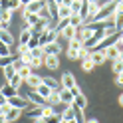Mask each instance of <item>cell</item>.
<instances>
[{"instance_id":"cell-24","label":"cell","mask_w":123,"mask_h":123,"mask_svg":"<svg viewBox=\"0 0 123 123\" xmlns=\"http://www.w3.org/2000/svg\"><path fill=\"white\" fill-rule=\"evenodd\" d=\"M42 83H46V86H48L50 89H60V87H62V83H60V81H56L54 78H42Z\"/></svg>"},{"instance_id":"cell-9","label":"cell","mask_w":123,"mask_h":123,"mask_svg":"<svg viewBox=\"0 0 123 123\" xmlns=\"http://www.w3.org/2000/svg\"><path fill=\"white\" fill-rule=\"evenodd\" d=\"M60 101L64 105H72L74 103V93L70 89H66V87H60Z\"/></svg>"},{"instance_id":"cell-21","label":"cell","mask_w":123,"mask_h":123,"mask_svg":"<svg viewBox=\"0 0 123 123\" xmlns=\"http://www.w3.org/2000/svg\"><path fill=\"white\" fill-rule=\"evenodd\" d=\"M74 117H75V109H74L72 105H68L66 109H64V113H62V121H72Z\"/></svg>"},{"instance_id":"cell-44","label":"cell","mask_w":123,"mask_h":123,"mask_svg":"<svg viewBox=\"0 0 123 123\" xmlns=\"http://www.w3.org/2000/svg\"><path fill=\"white\" fill-rule=\"evenodd\" d=\"M81 2H83V0H81ZM81 2H75V0L72 2V6H70V10H72V14H80V8H81Z\"/></svg>"},{"instance_id":"cell-45","label":"cell","mask_w":123,"mask_h":123,"mask_svg":"<svg viewBox=\"0 0 123 123\" xmlns=\"http://www.w3.org/2000/svg\"><path fill=\"white\" fill-rule=\"evenodd\" d=\"M78 56H80V50H75V48H68V58L78 60Z\"/></svg>"},{"instance_id":"cell-54","label":"cell","mask_w":123,"mask_h":123,"mask_svg":"<svg viewBox=\"0 0 123 123\" xmlns=\"http://www.w3.org/2000/svg\"><path fill=\"white\" fill-rule=\"evenodd\" d=\"M119 42H121V44H123V32H121V34H119Z\"/></svg>"},{"instance_id":"cell-48","label":"cell","mask_w":123,"mask_h":123,"mask_svg":"<svg viewBox=\"0 0 123 123\" xmlns=\"http://www.w3.org/2000/svg\"><path fill=\"white\" fill-rule=\"evenodd\" d=\"M115 81H117L119 86H123V72H121V74H117V78H115Z\"/></svg>"},{"instance_id":"cell-47","label":"cell","mask_w":123,"mask_h":123,"mask_svg":"<svg viewBox=\"0 0 123 123\" xmlns=\"http://www.w3.org/2000/svg\"><path fill=\"white\" fill-rule=\"evenodd\" d=\"M70 91H72V93H74V97H75V95H80V93H81V91H80V86H75V87H72Z\"/></svg>"},{"instance_id":"cell-20","label":"cell","mask_w":123,"mask_h":123,"mask_svg":"<svg viewBox=\"0 0 123 123\" xmlns=\"http://www.w3.org/2000/svg\"><path fill=\"white\" fill-rule=\"evenodd\" d=\"M30 38H32V30H30V26H28V28H24L20 32V46H28Z\"/></svg>"},{"instance_id":"cell-29","label":"cell","mask_w":123,"mask_h":123,"mask_svg":"<svg viewBox=\"0 0 123 123\" xmlns=\"http://www.w3.org/2000/svg\"><path fill=\"white\" fill-rule=\"evenodd\" d=\"M68 26H70V18H62V20L58 22V26L54 28V30H56L58 34H62V32H64V30H66Z\"/></svg>"},{"instance_id":"cell-18","label":"cell","mask_w":123,"mask_h":123,"mask_svg":"<svg viewBox=\"0 0 123 123\" xmlns=\"http://www.w3.org/2000/svg\"><path fill=\"white\" fill-rule=\"evenodd\" d=\"M103 52H105V58H107V60H111V62L119 58V50L115 48V44H113V46H109V48H105Z\"/></svg>"},{"instance_id":"cell-46","label":"cell","mask_w":123,"mask_h":123,"mask_svg":"<svg viewBox=\"0 0 123 123\" xmlns=\"http://www.w3.org/2000/svg\"><path fill=\"white\" fill-rule=\"evenodd\" d=\"M6 111H8V103H6V105H0V117H4Z\"/></svg>"},{"instance_id":"cell-35","label":"cell","mask_w":123,"mask_h":123,"mask_svg":"<svg viewBox=\"0 0 123 123\" xmlns=\"http://www.w3.org/2000/svg\"><path fill=\"white\" fill-rule=\"evenodd\" d=\"M0 56H12V50H10V46L0 40Z\"/></svg>"},{"instance_id":"cell-37","label":"cell","mask_w":123,"mask_h":123,"mask_svg":"<svg viewBox=\"0 0 123 123\" xmlns=\"http://www.w3.org/2000/svg\"><path fill=\"white\" fill-rule=\"evenodd\" d=\"M111 68H113V74H115V75L121 74V72H123V62H121L119 58H117V60H113V66H111Z\"/></svg>"},{"instance_id":"cell-43","label":"cell","mask_w":123,"mask_h":123,"mask_svg":"<svg viewBox=\"0 0 123 123\" xmlns=\"http://www.w3.org/2000/svg\"><path fill=\"white\" fill-rule=\"evenodd\" d=\"M52 113H54V107H52V105H44V109H42V117L46 119V117H50Z\"/></svg>"},{"instance_id":"cell-57","label":"cell","mask_w":123,"mask_h":123,"mask_svg":"<svg viewBox=\"0 0 123 123\" xmlns=\"http://www.w3.org/2000/svg\"><path fill=\"white\" fill-rule=\"evenodd\" d=\"M62 123H75V119H72V121H62Z\"/></svg>"},{"instance_id":"cell-38","label":"cell","mask_w":123,"mask_h":123,"mask_svg":"<svg viewBox=\"0 0 123 123\" xmlns=\"http://www.w3.org/2000/svg\"><path fill=\"white\" fill-rule=\"evenodd\" d=\"M46 123H62V113H52L50 117H46Z\"/></svg>"},{"instance_id":"cell-41","label":"cell","mask_w":123,"mask_h":123,"mask_svg":"<svg viewBox=\"0 0 123 123\" xmlns=\"http://www.w3.org/2000/svg\"><path fill=\"white\" fill-rule=\"evenodd\" d=\"M38 16L44 18V20H50V10H48V6H42L40 12H38Z\"/></svg>"},{"instance_id":"cell-16","label":"cell","mask_w":123,"mask_h":123,"mask_svg":"<svg viewBox=\"0 0 123 123\" xmlns=\"http://www.w3.org/2000/svg\"><path fill=\"white\" fill-rule=\"evenodd\" d=\"M24 20H26V24L30 26V28H34L38 22H40L42 18L38 16V14H30V12H24Z\"/></svg>"},{"instance_id":"cell-19","label":"cell","mask_w":123,"mask_h":123,"mask_svg":"<svg viewBox=\"0 0 123 123\" xmlns=\"http://www.w3.org/2000/svg\"><path fill=\"white\" fill-rule=\"evenodd\" d=\"M0 93H2L4 97L18 95V93H16V87H14V86H10V83H6V86H2V87H0Z\"/></svg>"},{"instance_id":"cell-33","label":"cell","mask_w":123,"mask_h":123,"mask_svg":"<svg viewBox=\"0 0 123 123\" xmlns=\"http://www.w3.org/2000/svg\"><path fill=\"white\" fill-rule=\"evenodd\" d=\"M72 16V10H70V6H60V10H58V18H70Z\"/></svg>"},{"instance_id":"cell-39","label":"cell","mask_w":123,"mask_h":123,"mask_svg":"<svg viewBox=\"0 0 123 123\" xmlns=\"http://www.w3.org/2000/svg\"><path fill=\"white\" fill-rule=\"evenodd\" d=\"M30 54H32V58H38V60H44V50L42 48H34V50H30Z\"/></svg>"},{"instance_id":"cell-51","label":"cell","mask_w":123,"mask_h":123,"mask_svg":"<svg viewBox=\"0 0 123 123\" xmlns=\"http://www.w3.org/2000/svg\"><path fill=\"white\" fill-rule=\"evenodd\" d=\"M30 2H32V0H20V4H24V6H28Z\"/></svg>"},{"instance_id":"cell-10","label":"cell","mask_w":123,"mask_h":123,"mask_svg":"<svg viewBox=\"0 0 123 123\" xmlns=\"http://www.w3.org/2000/svg\"><path fill=\"white\" fill-rule=\"evenodd\" d=\"M42 6H46V0H32V2H30V4L26 6V10H24V12H30V14H38Z\"/></svg>"},{"instance_id":"cell-30","label":"cell","mask_w":123,"mask_h":123,"mask_svg":"<svg viewBox=\"0 0 123 123\" xmlns=\"http://www.w3.org/2000/svg\"><path fill=\"white\" fill-rule=\"evenodd\" d=\"M2 70H4V75H6V80H8V81L14 78V75H16V68H14V64H10V66L2 68Z\"/></svg>"},{"instance_id":"cell-34","label":"cell","mask_w":123,"mask_h":123,"mask_svg":"<svg viewBox=\"0 0 123 123\" xmlns=\"http://www.w3.org/2000/svg\"><path fill=\"white\" fill-rule=\"evenodd\" d=\"M16 62V58L14 56H0V68H6V66H10Z\"/></svg>"},{"instance_id":"cell-11","label":"cell","mask_w":123,"mask_h":123,"mask_svg":"<svg viewBox=\"0 0 123 123\" xmlns=\"http://www.w3.org/2000/svg\"><path fill=\"white\" fill-rule=\"evenodd\" d=\"M44 54L46 56H58L60 54V50H62V46L58 44V42H54V44H48V46H44Z\"/></svg>"},{"instance_id":"cell-27","label":"cell","mask_w":123,"mask_h":123,"mask_svg":"<svg viewBox=\"0 0 123 123\" xmlns=\"http://www.w3.org/2000/svg\"><path fill=\"white\" fill-rule=\"evenodd\" d=\"M16 72H18V75H20V78H22V80H26V78H28V75H30V74H32V68H30V66H24V64H22V66L18 68V70H16Z\"/></svg>"},{"instance_id":"cell-13","label":"cell","mask_w":123,"mask_h":123,"mask_svg":"<svg viewBox=\"0 0 123 123\" xmlns=\"http://www.w3.org/2000/svg\"><path fill=\"white\" fill-rule=\"evenodd\" d=\"M86 105H87V99H86L83 93H80V95L74 97V103H72L74 109H86Z\"/></svg>"},{"instance_id":"cell-25","label":"cell","mask_w":123,"mask_h":123,"mask_svg":"<svg viewBox=\"0 0 123 123\" xmlns=\"http://www.w3.org/2000/svg\"><path fill=\"white\" fill-rule=\"evenodd\" d=\"M81 68H83V70H86V72H91V70H93V68H95L93 60H91V54H89L87 58H83V60H81Z\"/></svg>"},{"instance_id":"cell-40","label":"cell","mask_w":123,"mask_h":123,"mask_svg":"<svg viewBox=\"0 0 123 123\" xmlns=\"http://www.w3.org/2000/svg\"><path fill=\"white\" fill-rule=\"evenodd\" d=\"M22 81H24V80H22V78H20V75H18V72H16V75H14V78H12V80H10L8 83H10V86H14V87H16V89H18Z\"/></svg>"},{"instance_id":"cell-52","label":"cell","mask_w":123,"mask_h":123,"mask_svg":"<svg viewBox=\"0 0 123 123\" xmlns=\"http://www.w3.org/2000/svg\"><path fill=\"white\" fill-rule=\"evenodd\" d=\"M119 105H121V107H123V93H121V95H119Z\"/></svg>"},{"instance_id":"cell-28","label":"cell","mask_w":123,"mask_h":123,"mask_svg":"<svg viewBox=\"0 0 123 123\" xmlns=\"http://www.w3.org/2000/svg\"><path fill=\"white\" fill-rule=\"evenodd\" d=\"M36 91H38V93H40L42 97H46V99H48V97H50V93H52V89L46 86V83H40V86L36 87Z\"/></svg>"},{"instance_id":"cell-1","label":"cell","mask_w":123,"mask_h":123,"mask_svg":"<svg viewBox=\"0 0 123 123\" xmlns=\"http://www.w3.org/2000/svg\"><path fill=\"white\" fill-rule=\"evenodd\" d=\"M119 2H121V0H111V2L99 6V10H97L95 16L91 18V22H103L107 18H113L115 12H117V8H119Z\"/></svg>"},{"instance_id":"cell-7","label":"cell","mask_w":123,"mask_h":123,"mask_svg":"<svg viewBox=\"0 0 123 123\" xmlns=\"http://www.w3.org/2000/svg\"><path fill=\"white\" fill-rule=\"evenodd\" d=\"M75 86H78V83H75V78H74L72 72H66L64 75H62V87L72 89V87H75Z\"/></svg>"},{"instance_id":"cell-6","label":"cell","mask_w":123,"mask_h":123,"mask_svg":"<svg viewBox=\"0 0 123 123\" xmlns=\"http://www.w3.org/2000/svg\"><path fill=\"white\" fill-rule=\"evenodd\" d=\"M20 115H22V109H18V107H10V105H8V111L4 113L2 119H4L6 123H14V121L20 117Z\"/></svg>"},{"instance_id":"cell-4","label":"cell","mask_w":123,"mask_h":123,"mask_svg":"<svg viewBox=\"0 0 123 123\" xmlns=\"http://www.w3.org/2000/svg\"><path fill=\"white\" fill-rule=\"evenodd\" d=\"M42 109H44V105H36V103H28V107L24 109V113L28 115L30 119H38V117H42Z\"/></svg>"},{"instance_id":"cell-50","label":"cell","mask_w":123,"mask_h":123,"mask_svg":"<svg viewBox=\"0 0 123 123\" xmlns=\"http://www.w3.org/2000/svg\"><path fill=\"white\" fill-rule=\"evenodd\" d=\"M34 121H36V123H46V119H44V117H38V119H34Z\"/></svg>"},{"instance_id":"cell-2","label":"cell","mask_w":123,"mask_h":123,"mask_svg":"<svg viewBox=\"0 0 123 123\" xmlns=\"http://www.w3.org/2000/svg\"><path fill=\"white\" fill-rule=\"evenodd\" d=\"M56 40H58V32L54 28H46L40 34V48H44V46H48V44H54Z\"/></svg>"},{"instance_id":"cell-15","label":"cell","mask_w":123,"mask_h":123,"mask_svg":"<svg viewBox=\"0 0 123 123\" xmlns=\"http://www.w3.org/2000/svg\"><path fill=\"white\" fill-rule=\"evenodd\" d=\"M44 64H46V68H50V70H58V66H60L58 56H44Z\"/></svg>"},{"instance_id":"cell-36","label":"cell","mask_w":123,"mask_h":123,"mask_svg":"<svg viewBox=\"0 0 123 123\" xmlns=\"http://www.w3.org/2000/svg\"><path fill=\"white\" fill-rule=\"evenodd\" d=\"M34 48H40V36H32L28 40V50H34Z\"/></svg>"},{"instance_id":"cell-60","label":"cell","mask_w":123,"mask_h":123,"mask_svg":"<svg viewBox=\"0 0 123 123\" xmlns=\"http://www.w3.org/2000/svg\"><path fill=\"white\" fill-rule=\"evenodd\" d=\"M75 2H81V0H75Z\"/></svg>"},{"instance_id":"cell-5","label":"cell","mask_w":123,"mask_h":123,"mask_svg":"<svg viewBox=\"0 0 123 123\" xmlns=\"http://www.w3.org/2000/svg\"><path fill=\"white\" fill-rule=\"evenodd\" d=\"M113 24H115V32H123V0L119 2V8L117 12H115V16H113Z\"/></svg>"},{"instance_id":"cell-8","label":"cell","mask_w":123,"mask_h":123,"mask_svg":"<svg viewBox=\"0 0 123 123\" xmlns=\"http://www.w3.org/2000/svg\"><path fill=\"white\" fill-rule=\"evenodd\" d=\"M28 101H30V103H36V105H48V99L42 97L36 89H32V91L28 93Z\"/></svg>"},{"instance_id":"cell-59","label":"cell","mask_w":123,"mask_h":123,"mask_svg":"<svg viewBox=\"0 0 123 123\" xmlns=\"http://www.w3.org/2000/svg\"><path fill=\"white\" fill-rule=\"evenodd\" d=\"M2 121H4V119H2V117H0V123H2Z\"/></svg>"},{"instance_id":"cell-32","label":"cell","mask_w":123,"mask_h":123,"mask_svg":"<svg viewBox=\"0 0 123 123\" xmlns=\"http://www.w3.org/2000/svg\"><path fill=\"white\" fill-rule=\"evenodd\" d=\"M74 34H75V28L70 24V26H68V28L64 30V32H62V34H58V36H64L66 40H74Z\"/></svg>"},{"instance_id":"cell-49","label":"cell","mask_w":123,"mask_h":123,"mask_svg":"<svg viewBox=\"0 0 123 123\" xmlns=\"http://www.w3.org/2000/svg\"><path fill=\"white\" fill-rule=\"evenodd\" d=\"M6 103H8V97H4L2 93H0V105H6Z\"/></svg>"},{"instance_id":"cell-17","label":"cell","mask_w":123,"mask_h":123,"mask_svg":"<svg viewBox=\"0 0 123 123\" xmlns=\"http://www.w3.org/2000/svg\"><path fill=\"white\" fill-rule=\"evenodd\" d=\"M24 81H26V83H28V86L32 87V89H36V87L42 83V78H40V75H34V74H30V75H28V78H26Z\"/></svg>"},{"instance_id":"cell-23","label":"cell","mask_w":123,"mask_h":123,"mask_svg":"<svg viewBox=\"0 0 123 123\" xmlns=\"http://www.w3.org/2000/svg\"><path fill=\"white\" fill-rule=\"evenodd\" d=\"M0 40H2V42H6L8 46H12V44H14V38H12V34L8 32V30H4V28H0Z\"/></svg>"},{"instance_id":"cell-12","label":"cell","mask_w":123,"mask_h":123,"mask_svg":"<svg viewBox=\"0 0 123 123\" xmlns=\"http://www.w3.org/2000/svg\"><path fill=\"white\" fill-rule=\"evenodd\" d=\"M46 6H48V10H50V20H52V22L60 20V18H58V10H60V6L54 2V0H48V2H46Z\"/></svg>"},{"instance_id":"cell-53","label":"cell","mask_w":123,"mask_h":123,"mask_svg":"<svg viewBox=\"0 0 123 123\" xmlns=\"http://www.w3.org/2000/svg\"><path fill=\"white\" fill-rule=\"evenodd\" d=\"M54 2H56L58 6H62V4H64V0H54Z\"/></svg>"},{"instance_id":"cell-42","label":"cell","mask_w":123,"mask_h":123,"mask_svg":"<svg viewBox=\"0 0 123 123\" xmlns=\"http://www.w3.org/2000/svg\"><path fill=\"white\" fill-rule=\"evenodd\" d=\"M97 10H99V2H93V4H89V20L97 14Z\"/></svg>"},{"instance_id":"cell-55","label":"cell","mask_w":123,"mask_h":123,"mask_svg":"<svg viewBox=\"0 0 123 123\" xmlns=\"http://www.w3.org/2000/svg\"><path fill=\"white\" fill-rule=\"evenodd\" d=\"M86 2H87V4H93V2H97V0H86Z\"/></svg>"},{"instance_id":"cell-22","label":"cell","mask_w":123,"mask_h":123,"mask_svg":"<svg viewBox=\"0 0 123 123\" xmlns=\"http://www.w3.org/2000/svg\"><path fill=\"white\" fill-rule=\"evenodd\" d=\"M80 18H81L83 22H87V20H89V4L86 2V0L81 2V8H80Z\"/></svg>"},{"instance_id":"cell-3","label":"cell","mask_w":123,"mask_h":123,"mask_svg":"<svg viewBox=\"0 0 123 123\" xmlns=\"http://www.w3.org/2000/svg\"><path fill=\"white\" fill-rule=\"evenodd\" d=\"M28 97H22V95H12L8 97V105L10 107H18V109H26L28 107Z\"/></svg>"},{"instance_id":"cell-58","label":"cell","mask_w":123,"mask_h":123,"mask_svg":"<svg viewBox=\"0 0 123 123\" xmlns=\"http://www.w3.org/2000/svg\"><path fill=\"white\" fill-rule=\"evenodd\" d=\"M119 60H121V62H123V52H121V54H119Z\"/></svg>"},{"instance_id":"cell-31","label":"cell","mask_w":123,"mask_h":123,"mask_svg":"<svg viewBox=\"0 0 123 123\" xmlns=\"http://www.w3.org/2000/svg\"><path fill=\"white\" fill-rule=\"evenodd\" d=\"M70 24H72L74 28H80V26H83V24H86V22L80 18V14H72V16H70Z\"/></svg>"},{"instance_id":"cell-56","label":"cell","mask_w":123,"mask_h":123,"mask_svg":"<svg viewBox=\"0 0 123 123\" xmlns=\"http://www.w3.org/2000/svg\"><path fill=\"white\" fill-rule=\"evenodd\" d=\"M87 123H97V119H89V121H87Z\"/></svg>"},{"instance_id":"cell-26","label":"cell","mask_w":123,"mask_h":123,"mask_svg":"<svg viewBox=\"0 0 123 123\" xmlns=\"http://www.w3.org/2000/svg\"><path fill=\"white\" fill-rule=\"evenodd\" d=\"M56 103H62L60 101V89H52V93L48 97V105H56Z\"/></svg>"},{"instance_id":"cell-14","label":"cell","mask_w":123,"mask_h":123,"mask_svg":"<svg viewBox=\"0 0 123 123\" xmlns=\"http://www.w3.org/2000/svg\"><path fill=\"white\" fill-rule=\"evenodd\" d=\"M91 60H93L95 66L103 64V62L107 60V58H105V52H103V50H93V52H91Z\"/></svg>"}]
</instances>
